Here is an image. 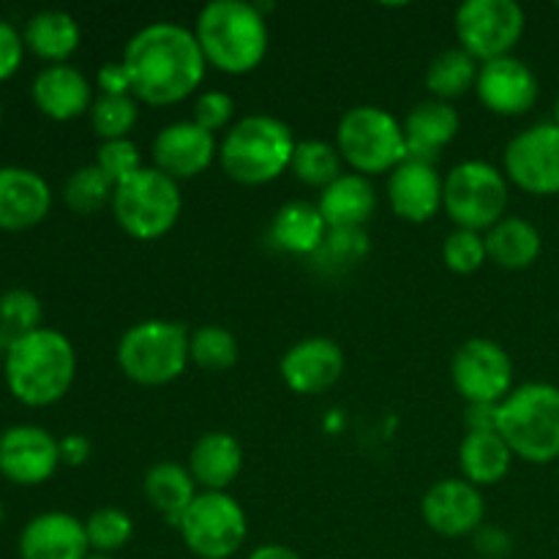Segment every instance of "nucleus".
I'll list each match as a JSON object with an SVG mask.
<instances>
[{
    "label": "nucleus",
    "instance_id": "obj_34",
    "mask_svg": "<svg viewBox=\"0 0 559 559\" xmlns=\"http://www.w3.org/2000/svg\"><path fill=\"white\" fill-rule=\"evenodd\" d=\"M189 355L197 369L222 374V371H229L238 364V338L224 325H202L197 331H191Z\"/></svg>",
    "mask_w": 559,
    "mask_h": 559
},
{
    "label": "nucleus",
    "instance_id": "obj_33",
    "mask_svg": "<svg viewBox=\"0 0 559 559\" xmlns=\"http://www.w3.org/2000/svg\"><path fill=\"white\" fill-rule=\"evenodd\" d=\"M369 235L366 229H328L320 251L311 257L314 267L328 276H342L353 271L355 265L366 260L369 254Z\"/></svg>",
    "mask_w": 559,
    "mask_h": 559
},
{
    "label": "nucleus",
    "instance_id": "obj_13",
    "mask_svg": "<svg viewBox=\"0 0 559 559\" xmlns=\"http://www.w3.org/2000/svg\"><path fill=\"white\" fill-rule=\"evenodd\" d=\"M502 173L533 197L559 194V126L535 123L513 136L502 156Z\"/></svg>",
    "mask_w": 559,
    "mask_h": 559
},
{
    "label": "nucleus",
    "instance_id": "obj_12",
    "mask_svg": "<svg viewBox=\"0 0 559 559\" xmlns=\"http://www.w3.org/2000/svg\"><path fill=\"white\" fill-rule=\"evenodd\" d=\"M451 380L467 404H500L513 391V360L495 338H467L453 353Z\"/></svg>",
    "mask_w": 559,
    "mask_h": 559
},
{
    "label": "nucleus",
    "instance_id": "obj_21",
    "mask_svg": "<svg viewBox=\"0 0 559 559\" xmlns=\"http://www.w3.org/2000/svg\"><path fill=\"white\" fill-rule=\"evenodd\" d=\"M31 96L38 112L47 115L49 120H58V123H69V120L82 118L85 112H91L93 102H96L93 98V85L85 76V71H80L71 63L44 66L33 76Z\"/></svg>",
    "mask_w": 559,
    "mask_h": 559
},
{
    "label": "nucleus",
    "instance_id": "obj_26",
    "mask_svg": "<svg viewBox=\"0 0 559 559\" xmlns=\"http://www.w3.org/2000/svg\"><path fill=\"white\" fill-rule=\"evenodd\" d=\"M22 38H25V49L47 60V66L69 63L71 55L80 49L82 27L69 11L41 9L25 22Z\"/></svg>",
    "mask_w": 559,
    "mask_h": 559
},
{
    "label": "nucleus",
    "instance_id": "obj_8",
    "mask_svg": "<svg viewBox=\"0 0 559 559\" xmlns=\"http://www.w3.org/2000/svg\"><path fill=\"white\" fill-rule=\"evenodd\" d=\"M112 216L118 227L134 240H158L178 224L183 211L178 180L167 178L156 167H142L112 194Z\"/></svg>",
    "mask_w": 559,
    "mask_h": 559
},
{
    "label": "nucleus",
    "instance_id": "obj_19",
    "mask_svg": "<svg viewBox=\"0 0 559 559\" xmlns=\"http://www.w3.org/2000/svg\"><path fill=\"white\" fill-rule=\"evenodd\" d=\"M52 211L47 178L31 167H0V229L22 233L38 227Z\"/></svg>",
    "mask_w": 559,
    "mask_h": 559
},
{
    "label": "nucleus",
    "instance_id": "obj_2",
    "mask_svg": "<svg viewBox=\"0 0 559 559\" xmlns=\"http://www.w3.org/2000/svg\"><path fill=\"white\" fill-rule=\"evenodd\" d=\"M3 377L11 396L25 407H49L71 391L76 377V349L66 333L36 328L9 338Z\"/></svg>",
    "mask_w": 559,
    "mask_h": 559
},
{
    "label": "nucleus",
    "instance_id": "obj_49",
    "mask_svg": "<svg viewBox=\"0 0 559 559\" xmlns=\"http://www.w3.org/2000/svg\"><path fill=\"white\" fill-rule=\"evenodd\" d=\"M87 559H115V557H107V555H91Z\"/></svg>",
    "mask_w": 559,
    "mask_h": 559
},
{
    "label": "nucleus",
    "instance_id": "obj_42",
    "mask_svg": "<svg viewBox=\"0 0 559 559\" xmlns=\"http://www.w3.org/2000/svg\"><path fill=\"white\" fill-rule=\"evenodd\" d=\"M22 60H25V38L9 20L0 16V82L11 80L20 71Z\"/></svg>",
    "mask_w": 559,
    "mask_h": 559
},
{
    "label": "nucleus",
    "instance_id": "obj_47",
    "mask_svg": "<svg viewBox=\"0 0 559 559\" xmlns=\"http://www.w3.org/2000/svg\"><path fill=\"white\" fill-rule=\"evenodd\" d=\"M246 559H304V557H300L295 549H289V546L262 544V546H257V549L251 551Z\"/></svg>",
    "mask_w": 559,
    "mask_h": 559
},
{
    "label": "nucleus",
    "instance_id": "obj_16",
    "mask_svg": "<svg viewBox=\"0 0 559 559\" xmlns=\"http://www.w3.org/2000/svg\"><path fill=\"white\" fill-rule=\"evenodd\" d=\"M153 167L173 180H191L200 178L202 173L211 169V164L218 158L216 134L197 126L194 120H178L169 123L153 136Z\"/></svg>",
    "mask_w": 559,
    "mask_h": 559
},
{
    "label": "nucleus",
    "instance_id": "obj_29",
    "mask_svg": "<svg viewBox=\"0 0 559 559\" xmlns=\"http://www.w3.org/2000/svg\"><path fill=\"white\" fill-rule=\"evenodd\" d=\"M484 238L489 260L506 271H527L544 251V238H540L538 227L519 216H506L489 233H484Z\"/></svg>",
    "mask_w": 559,
    "mask_h": 559
},
{
    "label": "nucleus",
    "instance_id": "obj_39",
    "mask_svg": "<svg viewBox=\"0 0 559 559\" xmlns=\"http://www.w3.org/2000/svg\"><path fill=\"white\" fill-rule=\"evenodd\" d=\"M442 260L445 267L456 276H473L486 265L489 254H486V238L484 233H473V229H453L442 243Z\"/></svg>",
    "mask_w": 559,
    "mask_h": 559
},
{
    "label": "nucleus",
    "instance_id": "obj_4",
    "mask_svg": "<svg viewBox=\"0 0 559 559\" xmlns=\"http://www.w3.org/2000/svg\"><path fill=\"white\" fill-rule=\"evenodd\" d=\"M295 134L273 115H246L218 142V164L240 186H265L293 164Z\"/></svg>",
    "mask_w": 559,
    "mask_h": 559
},
{
    "label": "nucleus",
    "instance_id": "obj_37",
    "mask_svg": "<svg viewBox=\"0 0 559 559\" xmlns=\"http://www.w3.org/2000/svg\"><path fill=\"white\" fill-rule=\"evenodd\" d=\"M87 544H91V555H118L123 546H129L131 535H134V522L120 508H98L87 516L85 522Z\"/></svg>",
    "mask_w": 559,
    "mask_h": 559
},
{
    "label": "nucleus",
    "instance_id": "obj_7",
    "mask_svg": "<svg viewBox=\"0 0 559 559\" xmlns=\"http://www.w3.org/2000/svg\"><path fill=\"white\" fill-rule=\"evenodd\" d=\"M336 147L353 173L385 175L407 162L404 126L377 104L347 109L336 126Z\"/></svg>",
    "mask_w": 559,
    "mask_h": 559
},
{
    "label": "nucleus",
    "instance_id": "obj_31",
    "mask_svg": "<svg viewBox=\"0 0 559 559\" xmlns=\"http://www.w3.org/2000/svg\"><path fill=\"white\" fill-rule=\"evenodd\" d=\"M480 63L469 52H464L462 47L442 49L435 60L426 69V91L431 93V98L437 102H448L453 98H462L464 93L475 91V82H478Z\"/></svg>",
    "mask_w": 559,
    "mask_h": 559
},
{
    "label": "nucleus",
    "instance_id": "obj_46",
    "mask_svg": "<svg viewBox=\"0 0 559 559\" xmlns=\"http://www.w3.org/2000/svg\"><path fill=\"white\" fill-rule=\"evenodd\" d=\"M464 424H467V431H475V435L497 431V404H467Z\"/></svg>",
    "mask_w": 559,
    "mask_h": 559
},
{
    "label": "nucleus",
    "instance_id": "obj_15",
    "mask_svg": "<svg viewBox=\"0 0 559 559\" xmlns=\"http://www.w3.org/2000/svg\"><path fill=\"white\" fill-rule=\"evenodd\" d=\"M420 516L442 538H464L484 527L486 502L478 486L464 478L437 480L420 500Z\"/></svg>",
    "mask_w": 559,
    "mask_h": 559
},
{
    "label": "nucleus",
    "instance_id": "obj_30",
    "mask_svg": "<svg viewBox=\"0 0 559 559\" xmlns=\"http://www.w3.org/2000/svg\"><path fill=\"white\" fill-rule=\"evenodd\" d=\"M513 451L508 442L502 440L497 431H484L475 435L467 431V437L459 445V467H462V478L469 480L473 486L484 489V486H495L506 480L511 473Z\"/></svg>",
    "mask_w": 559,
    "mask_h": 559
},
{
    "label": "nucleus",
    "instance_id": "obj_45",
    "mask_svg": "<svg viewBox=\"0 0 559 559\" xmlns=\"http://www.w3.org/2000/svg\"><path fill=\"white\" fill-rule=\"evenodd\" d=\"M60 442V464L69 467H82L91 459L93 445L85 435H66Z\"/></svg>",
    "mask_w": 559,
    "mask_h": 559
},
{
    "label": "nucleus",
    "instance_id": "obj_27",
    "mask_svg": "<svg viewBox=\"0 0 559 559\" xmlns=\"http://www.w3.org/2000/svg\"><path fill=\"white\" fill-rule=\"evenodd\" d=\"M328 235V224L320 207L311 202L295 200L276 211L271 224V240L278 251L295 257H314Z\"/></svg>",
    "mask_w": 559,
    "mask_h": 559
},
{
    "label": "nucleus",
    "instance_id": "obj_11",
    "mask_svg": "<svg viewBox=\"0 0 559 559\" xmlns=\"http://www.w3.org/2000/svg\"><path fill=\"white\" fill-rule=\"evenodd\" d=\"M527 14L516 0H467L453 14V31L464 52L478 63L508 58L522 41Z\"/></svg>",
    "mask_w": 559,
    "mask_h": 559
},
{
    "label": "nucleus",
    "instance_id": "obj_41",
    "mask_svg": "<svg viewBox=\"0 0 559 559\" xmlns=\"http://www.w3.org/2000/svg\"><path fill=\"white\" fill-rule=\"evenodd\" d=\"M197 126L216 134V131H229L235 123V98L224 91H205L194 98V115H191Z\"/></svg>",
    "mask_w": 559,
    "mask_h": 559
},
{
    "label": "nucleus",
    "instance_id": "obj_23",
    "mask_svg": "<svg viewBox=\"0 0 559 559\" xmlns=\"http://www.w3.org/2000/svg\"><path fill=\"white\" fill-rule=\"evenodd\" d=\"M402 126L404 140H407V158L435 164L437 156L456 140L462 120L453 104L426 98L409 109Z\"/></svg>",
    "mask_w": 559,
    "mask_h": 559
},
{
    "label": "nucleus",
    "instance_id": "obj_18",
    "mask_svg": "<svg viewBox=\"0 0 559 559\" xmlns=\"http://www.w3.org/2000/svg\"><path fill=\"white\" fill-rule=\"evenodd\" d=\"M475 93L489 112L519 118L535 107L540 87L535 71L524 60L508 55V58L480 63Z\"/></svg>",
    "mask_w": 559,
    "mask_h": 559
},
{
    "label": "nucleus",
    "instance_id": "obj_28",
    "mask_svg": "<svg viewBox=\"0 0 559 559\" xmlns=\"http://www.w3.org/2000/svg\"><path fill=\"white\" fill-rule=\"evenodd\" d=\"M145 500L151 502L153 511L169 524V527L178 530L180 519L186 516V511L191 508V502L200 495V486L191 478L189 467L175 462H158L153 464L145 473Z\"/></svg>",
    "mask_w": 559,
    "mask_h": 559
},
{
    "label": "nucleus",
    "instance_id": "obj_40",
    "mask_svg": "<svg viewBox=\"0 0 559 559\" xmlns=\"http://www.w3.org/2000/svg\"><path fill=\"white\" fill-rule=\"evenodd\" d=\"M93 164L107 175V180L112 186H120L123 180H129L131 175H136L142 167H145V164H142L140 147H136V142L131 140L102 142L96 151V162Z\"/></svg>",
    "mask_w": 559,
    "mask_h": 559
},
{
    "label": "nucleus",
    "instance_id": "obj_35",
    "mask_svg": "<svg viewBox=\"0 0 559 559\" xmlns=\"http://www.w3.org/2000/svg\"><path fill=\"white\" fill-rule=\"evenodd\" d=\"M112 194L115 186L109 183L107 175H104L96 164L76 167L63 183L66 205L74 213H80V216H93V213L112 205Z\"/></svg>",
    "mask_w": 559,
    "mask_h": 559
},
{
    "label": "nucleus",
    "instance_id": "obj_14",
    "mask_svg": "<svg viewBox=\"0 0 559 559\" xmlns=\"http://www.w3.org/2000/svg\"><path fill=\"white\" fill-rule=\"evenodd\" d=\"M60 442L36 424L0 431V475L16 486H41L58 473Z\"/></svg>",
    "mask_w": 559,
    "mask_h": 559
},
{
    "label": "nucleus",
    "instance_id": "obj_20",
    "mask_svg": "<svg viewBox=\"0 0 559 559\" xmlns=\"http://www.w3.org/2000/svg\"><path fill=\"white\" fill-rule=\"evenodd\" d=\"M16 551L20 559H87L85 522L66 511L38 513L22 527Z\"/></svg>",
    "mask_w": 559,
    "mask_h": 559
},
{
    "label": "nucleus",
    "instance_id": "obj_48",
    "mask_svg": "<svg viewBox=\"0 0 559 559\" xmlns=\"http://www.w3.org/2000/svg\"><path fill=\"white\" fill-rule=\"evenodd\" d=\"M551 123L559 126V98H557V107H555V120H551Z\"/></svg>",
    "mask_w": 559,
    "mask_h": 559
},
{
    "label": "nucleus",
    "instance_id": "obj_17",
    "mask_svg": "<svg viewBox=\"0 0 559 559\" xmlns=\"http://www.w3.org/2000/svg\"><path fill=\"white\" fill-rule=\"evenodd\" d=\"M344 349L328 336H309L295 342L278 360L284 385L298 396H317L336 385L344 374Z\"/></svg>",
    "mask_w": 559,
    "mask_h": 559
},
{
    "label": "nucleus",
    "instance_id": "obj_51",
    "mask_svg": "<svg viewBox=\"0 0 559 559\" xmlns=\"http://www.w3.org/2000/svg\"><path fill=\"white\" fill-rule=\"evenodd\" d=\"M0 123H3V102H0Z\"/></svg>",
    "mask_w": 559,
    "mask_h": 559
},
{
    "label": "nucleus",
    "instance_id": "obj_10",
    "mask_svg": "<svg viewBox=\"0 0 559 559\" xmlns=\"http://www.w3.org/2000/svg\"><path fill=\"white\" fill-rule=\"evenodd\" d=\"M178 533L194 557L229 559L249 538V519L229 491H200L180 519Z\"/></svg>",
    "mask_w": 559,
    "mask_h": 559
},
{
    "label": "nucleus",
    "instance_id": "obj_5",
    "mask_svg": "<svg viewBox=\"0 0 559 559\" xmlns=\"http://www.w3.org/2000/svg\"><path fill=\"white\" fill-rule=\"evenodd\" d=\"M497 435L513 456L527 464L559 459V388L551 382H524L497 404Z\"/></svg>",
    "mask_w": 559,
    "mask_h": 559
},
{
    "label": "nucleus",
    "instance_id": "obj_52",
    "mask_svg": "<svg viewBox=\"0 0 559 559\" xmlns=\"http://www.w3.org/2000/svg\"><path fill=\"white\" fill-rule=\"evenodd\" d=\"M557 9H559V3H557Z\"/></svg>",
    "mask_w": 559,
    "mask_h": 559
},
{
    "label": "nucleus",
    "instance_id": "obj_32",
    "mask_svg": "<svg viewBox=\"0 0 559 559\" xmlns=\"http://www.w3.org/2000/svg\"><path fill=\"white\" fill-rule=\"evenodd\" d=\"M344 158L336 145L325 140H304L295 145L293 164L289 173L300 180V183L311 186V189H328L336 178H342Z\"/></svg>",
    "mask_w": 559,
    "mask_h": 559
},
{
    "label": "nucleus",
    "instance_id": "obj_9",
    "mask_svg": "<svg viewBox=\"0 0 559 559\" xmlns=\"http://www.w3.org/2000/svg\"><path fill=\"white\" fill-rule=\"evenodd\" d=\"M506 207L508 178L495 164L469 158L445 175L442 211L456 224V229L489 233L497 222L506 218Z\"/></svg>",
    "mask_w": 559,
    "mask_h": 559
},
{
    "label": "nucleus",
    "instance_id": "obj_3",
    "mask_svg": "<svg viewBox=\"0 0 559 559\" xmlns=\"http://www.w3.org/2000/svg\"><path fill=\"white\" fill-rule=\"evenodd\" d=\"M207 66L229 76H243L260 69L271 47L265 16L246 0H213L194 22Z\"/></svg>",
    "mask_w": 559,
    "mask_h": 559
},
{
    "label": "nucleus",
    "instance_id": "obj_25",
    "mask_svg": "<svg viewBox=\"0 0 559 559\" xmlns=\"http://www.w3.org/2000/svg\"><path fill=\"white\" fill-rule=\"evenodd\" d=\"M317 207L328 229H364L377 211V191L364 175L344 173L322 189Z\"/></svg>",
    "mask_w": 559,
    "mask_h": 559
},
{
    "label": "nucleus",
    "instance_id": "obj_43",
    "mask_svg": "<svg viewBox=\"0 0 559 559\" xmlns=\"http://www.w3.org/2000/svg\"><path fill=\"white\" fill-rule=\"evenodd\" d=\"M96 87L102 91V96H131V80L123 60L104 63L96 74Z\"/></svg>",
    "mask_w": 559,
    "mask_h": 559
},
{
    "label": "nucleus",
    "instance_id": "obj_6",
    "mask_svg": "<svg viewBox=\"0 0 559 559\" xmlns=\"http://www.w3.org/2000/svg\"><path fill=\"white\" fill-rule=\"evenodd\" d=\"M191 331L175 320H142L120 336L118 369L131 382L145 388H162L178 380L191 364Z\"/></svg>",
    "mask_w": 559,
    "mask_h": 559
},
{
    "label": "nucleus",
    "instance_id": "obj_44",
    "mask_svg": "<svg viewBox=\"0 0 559 559\" xmlns=\"http://www.w3.org/2000/svg\"><path fill=\"white\" fill-rule=\"evenodd\" d=\"M475 551L486 559H506L513 551V540L500 527H480L475 533Z\"/></svg>",
    "mask_w": 559,
    "mask_h": 559
},
{
    "label": "nucleus",
    "instance_id": "obj_24",
    "mask_svg": "<svg viewBox=\"0 0 559 559\" xmlns=\"http://www.w3.org/2000/svg\"><path fill=\"white\" fill-rule=\"evenodd\" d=\"M186 467L202 491H227L243 469V448L229 431H207L191 445Z\"/></svg>",
    "mask_w": 559,
    "mask_h": 559
},
{
    "label": "nucleus",
    "instance_id": "obj_50",
    "mask_svg": "<svg viewBox=\"0 0 559 559\" xmlns=\"http://www.w3.org/2000/svg\"><path fill=\"white\" fill-rule=\"evenodd\" d=\"M3 513H5L3 511V500H0V527H3Z\"/></svg>",
    "mask_w": 559,
    "mask_h": 559
},
{
    "label": "nucleus",
    "instance_id": "obj_38",
    "mask_svg": "<svg viewBox=\"0 0 559 559\" xmlns=\"http://www.w3.org/2000/svg\"><path fill=\"white\" fill-rule=\"evenodd\" d=\"M41 300L31 289L11 287L0 293V328H5L11 338L41 328Z\"/></svg>",
    "mask_w": 559,
    "mask_h": 559
},
{
    "label": "nucleus",
    "instance_id": "obj_22",
    "mask_svg": "<svg viewBox=\"0 0 559 559\" xmlns=\"http://www.w3.org/2000/svg\"><path fill=\"white\" fill-rule=\"evenodd\" d=\"M442 186L445 178H440L435 164L407 158L388 178L391 211L409 224H426L442 207Z\"/></svg>",
    "mask_w": 559,
    "mask_h": 559
},
{
    "label": "nucleus",
    "instance_id": "obj_36",
    "mask_svg": "<svg viewBox=\"0 0 559 559\" xmlns=\"http://www.w3.org/2000/svg\"><path fill=\"white\" fill-rule=\"evenodd\" d=\"M87 115H91V126L102 142L129 140L140 120V102L134 96H98Z\"/></svg>",
    "mask_w": 559,
    "mask_h": 559
},
{
    "label": "nucleus",
    "instance_id": "obj_1",
    "mask_svg": "<svg viewBox=\"0 0 559 559\" xmlns=\"http://www.w3.org/2000/svg\"><path fill=\"white\" fill-rule=\"evenodd\" d=\"M123 66L131 80V96L151 107H173L197 93L207 74L194 27L178 22H153L129 38Z\"/></svg>",
    "mask_w": 559,
    "mask_h": 559
}]
</instances>
